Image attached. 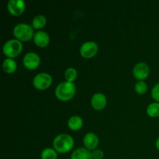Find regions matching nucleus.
<instances>
[{
  "label": "nucleus",
  "mask_w": 159,
  "mask_h": 159,
  "mask_svg": "<svg viewBox=\"0 0 159 159\" xmlns=\"http://www.w3.org/2000/svg\"><path fill=\"white\" fill-rule=\"evenodd\" d=\"M71 159H93L92 152L85 148H78L72 152Z\"/></svg>",
  "instance_id": "obj_13"
},
{
  "label": "nucleus",
  "mask_w": 159,
  "mask_h": 159,
  "mask_svg": "<svg viewBox=\"0 0 159 159\" xmlns=\"http://www.w3.org/2000/svg\"><path fill=\"white\" fill-rule=\"evenodd\" d=\"M134 89L138 94H144L148 89V85L144 81H138L135 84Z\"/></svg>",
  "instance_id": "obj_20"
},
{
  "label": "nucleus",
  "mask_w": 159,
  "mask_h": 159,
  "mask_svg": "<svg viewBox=\"0 0 159 159\" xmlns=\"http://www.w3.org/2000/svg\"><path fill=\"white\" fill-rule=\"evenodd\" d=\"M83 120L79 116H72L69 118L68 121V125L70 129L73 130H77L82 127Z\"/></svg>",
  "instance_id": "obj_14"
},
{
  "label": "nucleus",
  "mask_w": 159,
  "mask_h": 159,
  "mask_svg": "<svg viewBox=\"0 0 159 159\" xmlns=\"http://www.w3.org/2000/svg\"><path fill=\"white\" fill-rule=\"evenodd\" d=\"M152 96L154 99L159 102V83L156 84L152 90Z\"/></svg>",
  "instance_id": "obj_21"
},
{
  "label": "nucleus",
  "mask_w": 159,
  "mask_h": 159,
  "mask_svg": "<svg viewBox=\"0 0 159 159\" xmlns=\"http://www.w3.org/2000/svg\"><path fill=\"white\" fill-rule=\"evenodd\" d=\"M92 156L93 159H102L104 156V153L101 149H95L92 152Z\"/></svg>",
  "instance_id": "obj_22"
},
{
  "label": "nucleus",
  "mask_w": 159,
  "mask_h": 159,
  "mask_svg": "<svg viewBox=\"0 0 159 159\" xmlns=\"http://www.w3.org/2000/svg\"><path fill=\"white\" fill-rule=\"evenodd\" d=\"M107 97L101 93H97L93 96L91 99L92 107L96 110H102L107 105Z\"/></svg>",
  "instance_id": "obj_10"
},
{
  "label": "nucleus",
  "mask_w": 159,
  "mask_h": 159,
  "mask_svg": "<svg viewBox=\"0 0 159 159\" xmlns=\"http://www.w3.org/2000/svg\"><path fill=\"white\" fill-rule=\"evenodd\" d=\"M34 41L37 46L43 48V47H46L49 43L50 37L48 33L44 32V31H37L34 34Z\"/></svg>",
  "instance_id": "obj_12"
},
{
  "label": "nucleus",
  "mask_w": 159,
  "mask_h": 159,
  "mask_svg": "<svg viewBox=\"0 0 159 159\" xmlns=\"http://www.w3.org/2000/svg\"><path fill=\"white\" fill-rule=\"evenodd\" d=\"M75 85L73 82H61L55 89V95L57 99L61 101H67L71 99L75 93Z\"/></svg>",
  "instance_id": "obj_2"
},
{
  "label": "nucleus",
  "mask_w": 159,
  "mask_h": 159,
  "mask_svg": "<svg viewBox=\"0 0 159 159\" xmlns=\"http://www.w3.org/2000/svg\"><path fill=\"white\" fill-rule=\"evenodd\" d=\"M83 143L85 146V148L88 150H95L99 144V138L96 134L90 132L85 135L83 138Z\"/></svg>",
  "instance_id": "obj_11"
},
{
  "label": "nucleus",
  "mask_w": 159,
  "mask_h": 159,
  "mask_svg": "<svg viewBox=\"0 0 159 159\" xmlns=\"http://www.w3.org/2000/svg\"><path fill=\"white\" fill-rule=\"evenodd\" d=\"M134 75L139 80H143L148 76L150 73V68L148 65L144 62H139L136 64L133 69Z\"/></svg>",
  "instance_id": "obj_8"
},
{
  "label": "nucleus",
  "mask_w": 159,
  "mask_h": 159,
  "mask_svg": "<svg viewBox=\"0 0 159 159\" xmlns=\"http://www.w3.org/2000/svg\"><path fill=\"white\" fill-rule=\"evenodd\" d=\"M40 62V57L34 52L27 53L23 57V65L28 69H35L39 66Z\"/></svg>",
  "instance_id": "obj_7"
},
{
  "label": "nucleus",
  "mask_w": 159,
  "mask_h": 159,
  "mask_svg": "<svg viewBox=\"0 0 159 159\" xmlns=\"http://www.w3.org/2000/svg\"><path fill=\"white\" fill-rule=\"evenodd\" d=\"M47 23L46 17L43 15H37L32 20V26L36 29H40L43 27Z\"/></svg>",
  "instance_id": "obj_16"
},
{
  "label": "nucleus",
  "mask_w": 159,
  "mask_h": 159,
  "mask_svg": "<svg viewBox=\"0 0 159 159\" xmlns=\"http://www.w3.org/2000/svg\"><path fill=\"white\" fill-rule=\"evenodd\" d=\"M23 49V44L20 40L17 39H11L4 43L2 48L3 53L9 58H12L21 53Z\"/></svg>",
  "instance_id": "obj_4"
},
{
  "label": "nucleus",
  "mask_w": 159,
  "mask_h": 159,
  "mask_svg": "<svg viewBox=\"0 0 159 159\" xmlns=\"http://www.w3.org/2000/svg\"><path fill=\"white\" fill-rule=\"evenodd\" d=\"M52 83V77L46 72H41L35 75L33 79V84L37 89H46Z\"/></svg>",
  "instance_id": "obj_5"
},
{
  "label": "nucleus",
  "mask_w": 159,
  "mask_h": 159,
  "mask_svg": "<svg viewBox=\"0 0 159 159\" xmlns=\"http://www.w3.org/2000/svg\"><path fill=\"white\" fill-rule=\"evenodd\" d=\"M53 145L56 152L60 153L68 152L74 145V140L67 134H61L56 136L53 141Z\"/></svg>",
  "instance_id": "obj_1"
},
{
  "label": "nucleus",
  "mask_w": 159,
  "mask_h": 159,
  "mask_svg": "<svg viewBox=\"0 0 159 159\" xmlns=\"http://www.w3.org/2000/svg\"><path fill=\"white\" fill-rule=\"evenodd\" d=\"M155 145H156V148L159 150V138L157 139L156 143H155Z\"/></svg>",
  "instance_id": "obj_23"
},
{
  "label": "nucleus",
  "mask_w": 159,
  "mask_h": 159,
  "mask_svg": "<svg viewBox=\"0 0 159 159\" xmlns=\"http://www.w3.org/2000/svg\"><path fill=\"white\" fill-rule=\"evenodd\" d=\"M57 152L51 148H47L43 149L41 152L42 159H57Z\"/></svg>",
  "instance_id": "obj_18"
},
{
  "label": "nucleus",
  "mask_w": 159,
  "mask_h": 159,
  "mask_svg": "<svg viewBox=\"0 0 159 159\" xmlns=\"http://www.w3.org/2000/svg\"><path fill=\"white\" fill-rule=\"evenodd\" d=\"M97 51L98 45L94 41L85 42L82 43L80 48L81 55L85 58H90V57L95 56Z\"/></svg>",
  "instance_id": "obj_6"
},
{
  "label": "nucleus",
  "mask_w": 159,
  "mask_h": 159,
  "mask_svg": "<svg viewBox=\"0 0 159 159\" xmlns=\"http://www.w3.org/2000/svg\"><path fill=\"white\" fill-rule=\"evenodd\" d=\"M13 34L17 40L27 41L34 37V30L30 25L27 23H19L13 28Z\"/></svg>",
  "instance_id": "obj_3"
},
{
  "label": "nucleus",
  "mask_w": 159,
  "mask_h": 159,
  "mask_svg": "<svg viewBox=\"0 0 159 159\" xmlns=\"http://www.w3.org/2000/svg\"><path fill=\"white\" fill-rule=\"evenodd\" d=\"M3 69L7 73H12L16 69V63L12 58H6L3 61L2 63Z\"/></svg>",
  "instance_id": "obj_15"
},
{
  "label": "nucleus",
  "mask_w": 159,
  "mask_h": 159,
  "mask_svg": "<svg viewBox=\"0 0 159 159\" xmlns=\"http://www.w3.org/2000/svg\"><path fill=\"white\" fill-rule=\"evenodd\" d=\"M7 8L9 12L12 15H20L25 9V2L23 0H9L8 2Z\"/></svg>",
  "instance_id": "obj_9"
},
{
  "label": "nucleus",
  "mask_w": 159,
  "mask_h": 159,
  "mask_svg": "<svg viewBox=\"0 0 159 159\" xmlns=\"http://www.w3.org/2000/svg\"><path fill=\"white\" fill-rule=\"evenodd\" d=\"M147 113L152 117H157L159 116V102H155L149 104L147 107Z\"/></svg>",
  "instance_id": "obj_17"
},
{
  "label": "nucleus",
  "mask_w": 159,
  "mask_h": 159,
  "mask_svg": "<svg viewBox=\"0 0 159 159\" xmlns=\"http://www.w3.org/2000/svg\"><path fill=\"white\" fill-rule=\"evenodd\" d=\"M78 73L77 71L74 68H67L65 72V77L68 82H72L75 79L77 78Z\"/></svg>",
  "instance_id": "obj_19"
}]
</instances>
